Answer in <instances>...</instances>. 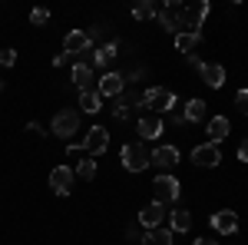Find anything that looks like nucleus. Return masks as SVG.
Instances as JSON below:
<instances>
[{
	"label": "nucleus",
	"instance_id": "obj_16",
	"mask_svg": "<svg viewBox=\"0 0 248 245\" xmlns=\"http://www.w3.org/2000/svg\"><path fill=\"white\" fill-rule=\"evenodd\" d=\"M93 57H90V66H106V63H113L116 57H119V43L116 40H109V43H99L96 50H90Z\"/></svg>",
	"mask_w": 248,
	"mask_h": 245
},
{
	"label": "nucleus",
	"instance_id": "obj_10",
	"mask_svg": "<svg viewBox=\"0 0 248 245\" xmlns=\"http://www.w3.org/2000/svg\"><path fill=\"white\" fill-rule=\"evenodd\" d=\"M73 182H77L73 166H57V169L50 172V189H53L57 196H70V192H73Z\"/></svg>",
	"mask_w": 248,
	"mask_h": 245
},
{
	"label": "nucleus",
	"instance_id": "obj_11",
	"mask_svg": "<svg viewBox=\"0 0 248 245\" xmlns=\"http://www.w3.org/2000/svg\"><path fill=\"white\" fill-rule=\"evenodd\" d=\"M192 163L202 166V169H215V166L222 163V149H218L215 143H202V146L192 149Z\"/></svg>",
	"mask_w": 248,
	"mask_h": 245
},
{
	"label": "nucleus",
	"instance_id": "obj_15",
	"mask_svg": "<svg viewBox=\"0 0 248 245\" xmlns=\"http://www.w3.org/2000/svg\"><path fill=\"white\" fill-rule=\"evenodd\" d=\"M93 83H96L93 66H90L86 60H77V63H73V86H77L79 93H86V90H96Z\"/></svg>",
	"mask_w": 248,
	"mask_h": 245
},
{
	"label": "nucleus",
	"instance_id": "obj_18",
	"mask_svg": "<svg viewBox=\"0 0 248 245\" xmlns=\"http://www.w3.org/2000/svg\"><path fill=\"white\" fill-rule=\"evenodd\" d=\"M205 113H209V103H205V99H199V96H192L189 103H186V110H182L186 123H202Z\"/></svg>",
	"mask_w": 248,
	"mask_h": 245
},
{
	"label": "nucleus",
	"instance_id": "obj_3",
	"mask_svg": "<svg viewBox=\"0 0 248 245\" xmlns=\"http://www.w3.org/2000/svg\"><path fill=\"white\" fill-rule=\"evenodd\" d=\"M50 132L57 136V139H73L79 132V110L73 106H63L53 113V123H50Z\"/></svg>",
	"mask_w": 248,
	"mask_h": 245
},
{
	"label": "nucleus",
	"instance_id": "obj_23",
	"mask_svg": "<svg viewBox=\"0 0 248 245\" xmlns=\"http://www.w3.org/2000/svg\"><path fill=\"white\" fill-rule=\"evenodd\" d=\"M73 172H77L83 182H93V179H96V159H93V156H79L77 166H73Z\"/></svg>",
	"mask_w": 248,
	"mask_h": 245
},
{
	"label": "nucleus",
	"instance_id": "obj_35",
	"mask_svg": "<svg viewBox=\"0 0 248 245\" xmlns=\"http://www.w3.org/2000/svg\"><path fill=\"white\" fill-rule=\"evenodd\" d=\"M0 90H3V80H0Z\"/></svg>",
	"mask_w": 248,
	"mask_h": 245
},
{
	"label": "nucleus",
	"instance_id": "obj_5",
	"mask_svg": "<svg viewBox=\"0 0 248 245\" xmlns=\"http://www.w3.org/2000/svg\"><path fill=\"white\" fill-rule=\"evenodd\" d=\"M96 93L103 96H109V99H116V96H123L126 93V76L119 73V70H106V73L96 80Z\"/></svg>",
	"mask_w": 248,
	"mask_h": 245
},
{
	"label": "nucleus",
	"instance_id": "obj_9",
	"mask_svg": "<svg viewBox=\"0 0 248 245\" xmlns=\"http://www.w3.org/2000/svg\"><path fill=\"white\" fill-rule=\"evenodd\" d=\"M166 215H169V212H166V206L153 199V202H146V206L139 209V226L146 229V232H149V229H162Z\"/></svg>",
	"mask_w": 248,
	"mask_h": 245
},
{
	"label": "nucleus",
	"instance_id": "obj_13",
	"mask_svg": "<svg viewBox=\"0 0 248 245\" xmlns=\"http://www.w3.org/2000/svg\"><path fill=\"white\" fill-rule=\"evenodd\" d=\"M149 163H153L155 169H159V176H162V172H169V169L179 166V149H175V146H159V149H153Z\"/></svg>",
	"mask_w": 248,
	"mask_h": 245
},
{
	"label": "nucleus",
	"instance_id": "obj_4",
	"mask_svg": "<svg viewBox=\"0 0 248 245\" xmlns=\"http://www.w3.org/2000/svg\"><path fill=\"white\" fill-rule=\"evenodd\" d=\"M153 192H155V202L169 206V202H175V199L182 196V182H179V179H175L172 172H162V176H155Z\"/></svg>",
	"mask_w": 248,
	"mask_h": 245
},
{
	"label": "nucleus",
	"instance_id": "obj_34",
	"mask_svg": "<svg viewBox=\"0 0 248 245\" xmlns=\"http://www.w3.org/2000/svg\"><path fill=\"white\" fill-rule=\"evenodd\" d=\"M195 245H218V239H212V235H202V239H195Z\"/></svg>",
	"mask_w": 248,
	"mask_h": 245
},
{
	"label": "nucleus",
	"instance_id": "obj_27",
	"mask_svg": "<svg viewBox=\"0 0 248 245\" xmlns=\"http://www.w3.org/2000/svg\"><path fill=\"white\" fill-rule=\"evenodd\" d=\"M235 106H238V113L248 116V90H238L235 93Z\"/></svg>",
	"mask_w": 248,
	"mask_h": 245
},
{
	"label": "nucleus",
	"instance_id": "obj_20",
	"mask_svg": "<svg viewBox=\"0 0 248 245\" xmlns=\"http://www.w3.org/2000/svg\"><path fill=\"white\" fill-rule=\"evenodd\" d=\"M139 242L142 245H175V239H172V229H149Z\"/></svg>",
	"mask_w": 248,
	"mask_h": 245
},
{
	"label": "nucleus",
	"instance_id": "obj_26",
	"mask_svg": "<svg viewBox=\"0 0 248 245\" xmlns=\"http://www.w3.org/2000/svg\"><path fill=\"white\" fill-rule=\"evenodd\" d=\"M30 23H33V27H43V23H50V10H43V7H37V10L30 14Z\"/></svg>",
	"mask_w": 248,
	"mask_h": 245
},
{
	"label": "nucleus",
	"instance_id": "obj_31",
	"mask_svg": "<svg viewBox=\"0 0 248 245\" xmlns=\"http://www.w3.org/2000/svg\"><path fill=\"white\" fill-rule=\"evenodd\" d=\"M66 156H70V159H79V156H86V152H83V146H73V143H70V146H66Z\"/></svg>",
	"mask_w": 248,
	"mask_h": 245
},
{
	"label": "nucleus",
	"instance_id": "obj_28",
	"mask_svg": "<svg viewBox=\"0 0 248 245\" xmlns=\"http://www.w3.org/2000/svg\"><path fill=\"white\" fill-rule=\"evenodd\" d=\"M17 63V50H0V66H14Z\"/></svg>",
	"mask_w": 248,
	"mask_h": 245
},
{
	"label": "nucleus",
	"instance_id": "obj_19",
	"mask_svg": "<svg viewBox=\"0 0 248 245\" xmlns=\"http://www.w3.org/2000/svg\"><path fill=\"white\" fill-rule=\"evenodd\" d=\"M99 110H103V96L96 93V90H86V93H79V113L96 116Z\"/></svg>",
	"mask_w": 248,
	"mask_h": 245
},
{
	"label": "nucleus",
	"instance_id": "obj_1",
	"mask_svg": "<svg viewBox=\"0 0 248 245\" xmlns=\"http://www.w3.org/2000/svg\"><path fill=\"white\" fill-rule=\"evenodd\" d=\"M142 106L149 113L162 116V113H172L179 106V96L172 93V90H166V86H149V90H142Z\"/></svg>",
	"mask_w": 248,
	"mask_h": 245
},
{
	"label": "nucleus",
	"instance_id": "obj_32",
	"mask_svg": "<svg viewBox=\"0 0 248 245\" xmlns=\"http://www.w3.org/2000/svg\"><path fill=\"white\" fill-rule=\"evenodd\" d=\"M70 60H73V57H66V53H57V57H53V70H57V66H66Z\"/></svg>",
	"mask_w": 248,
	"mask_h": 245
},
{
	"label": "nucleus",
	"instance_id": "obj_29",
	"mask_svg": "<svg viewBox=\"0 0 248 245\" xmlns=\"http://www.w3.org/2000/svg\"><path fill=\"white\" fill-rule=\"evenodd\" d=\"M235 156H238V163H248V136L238 143V149H235Z\"/></svg>",
	"mask_w": 248,
	"mask_h": 245
},
{
	"label": "nucleus",
	"instance_id": "obj_25",
	"mask_svg": "<svg viewBox=\"0 0 248 245\" xmlns=\"http://www.w3.org/2000/svg\"><path fill=\"white\" fill-rule=\"evenodd\" d=\"M86 37H90V43H93V40H103V37H109V27H106V23H93V27L86 30Z\"/></svg>",
	"mask_w": 248,
	"mask_h": 245
},
{
	"label": "nucleus",
	"instance_id": "obj_7",
	"mask_svg": "<svg viewBox=\"0 0 248 245\" xmlns=\"http://www.w3.org/2000/svg\"><path fill=\"white\" fill-rule=\"evenodd\" d=\"M106 149H109V132H106V126H90L86 130V139H83V152L86 156H103Z\"/></svg>",
	"mask_w": 248,
	"mask_h": 245
},
{
	"label": "nucleus",
	"instance_id": "obj_22",
	"mask_svg": "<svg viewBox=\"0 0 248 245\" xmlns=\"http://www.w3.org/2000/svg\"><path fill=\"white\" fill-rule=\"evenodd\" d=\"M155 14H159V3L155 0H139V3H133V20H155Z\"/></svg>",
	"mask_w": 248,
	"mask_h": 245
},
{
	"label": "nucleus",
	"instance_id": "obj_14",
	"mask_svg": "<svg viewBox=\"0 0 248 245\" xmlns=\"http://www.w3.org/2000/svg\"><path fill=\"white\" fill-rule=\"evenodd\" d=\"M199 76H202V83H205V86H212V90H222V86H225V66H222V63L202 60Z\"/></svg>",
	"mask_w": 248,
	"mask_h": 245
},
{
	"label": "nucleus",
	"instance_id": "obj_21",
	"mask_svg": "<svg viewBox=\"0 0 248 245\" xmlns=\"http://www.w3.org/2000/svg\"><path fill=\"white\" fill-rule=\"evenodd\" d=\"M169 226H172V232H189L192 229V212L189 209H172L169 212Z\"/></svg>",
	"mask_w": 248,
	"mask_h": 245
},
{
	"label": "nucleus",
	"instance_id": "obj_2",
	"mask_svg": "<svg viewBox=\"0 0 248 245\" xmlns=\"http://www.w3.org/2000/svg\"><path fill=\"white\" fill-rule=\"evenodd\" d=\"M149 156H153V149H146V143H126L119 149V163H123L126 172H146L153 166Z\"/></svg>",
	"mask_w": 248,
	"mask_h": 245
},
{
	"label": "nucleus",
	"instance_id": "obj_8",
	"mask_svg": "<svg viewBox=\"0 0 248 245\" xmlns=\"http://www.w3.org/2000/svg\"><path fill=\"white\" fill-rule=\"evenodd\" d=\"M136 132H139V139H159L166 132V119L155 113H142L136 119Z\"/></svg>",
	"mask_w": 248,
	"mask_h": 245
},
{
	"label": "nucleus",
	"instance_id": "obj_24",
	"mask_svg": "<svg viewBox=\"0 0 248 245\" xmlns=\"http://www.w3.org/2000/svg\"><path fill=\"white\" fill-rule=\"evenodd\" d=\"M199 43H202V33H179V37H175V50L189 57V53L195 50V47H199Z\"/></svg>",
	"mask_w": 248,
	"mask_h": 245
},
{
	"label": "nucleus",
	"instance_id": "obj_33",
	"mask_svg": "<svg viewBox=\"0 0 248 245\" xmlns=\"http://www.w3.org/2000/svg\"><path fill=\"white\" fill-rule=\"evenodd\" d=\"M27 132H33V136H46V132H43V126H40V123H27Z\"/></svg>",
	"mask_w": 248,
	"mask_h": 245
},
{
	"label": "nucleus",
	"instance_id": "obj_6",
	"mask_svg": "<svg viewBox=\"0 0 248 245\" xmlns=\"http://www.w3.org/2000/svg\"><path fill=\"white\" fill-rule=\"evenodd\" d=\"M209 226L215 235H235L238 232V212H232V209H218V212H212L209 215Z\"/></svg>",
	"mask_w": 248,
	"mask_h": 245
},
{
	"label": "nucleus",
	"instance_id": "obj_12",
	"mask_svg": "<svg viewBox=\"0 0 248 245\" xmlns=\"http://www.w3.org/2000/svg\"><path fill=\"white\" fill-rule=\"evenodd\" d=\"M63 53L73 57V60H79L83 53H90V37H86V30H70V33L63 37Z\"/></svg>",
	"mask_w": 248,
	"mask_h": 245
},
{
	"label": "nucleus",
	"instance_id": "obj_17",
	"mask_svg": "<svg viewBox=\"0 0 248 245\" xmlns=\"http://www.w3.org/2000/svg\"><path fill=\"white\" fill-rule=\"evenodd\" d=\"M205 132H209V143H222L225 136L232 132V123H229V116H212L209 123H205Z\"/></svg>",
	"mask_w": 248,
	"mask_h": 245
},
{
	"label": "nucleus",
	"instance_id": "obj_30",
	"mask_svg": "<svg viewBox=\"0 0 248 245\" xmlns=\"http://www.w3.org/2000/svg\"><path fill=\"white\" fill-rule=\"evenodd\" d=\"M142 76H146V66H136V70H129V76H126V83H129V80H142Z\"/></svg>",
	"mask_w": 248,
	"mask_h": 245
}]
</instances>
